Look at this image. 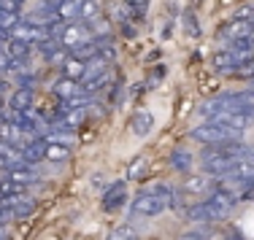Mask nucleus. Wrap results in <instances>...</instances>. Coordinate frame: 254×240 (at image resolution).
<instances>
[{
	"label": "nucleus",
	"mask_w": 254,
	"mask_h": 240,
	"mask_svg": "<svg viewBox=\"0 0 254 240\" xmlns=\"http://www.w3.org/2000/svg\"><path fill=\"white\" fill-rule=\"evenodd\" d=\"M130 127H132V133H135L138 138H146L154 130L152 111H135V113H132V119H130Z\"/></svg>",
	"instance_id": "8"
},
{
	"label": "nucleus",
	"mask_w": 254,
	"mask_h": 240,
	"mask_svg": "<svg viewBox=\"0 0 254 240\" xmlns=\"http://www.w3.org/2000/svg\"><path fill=\"white\" fill-rule=\"evenodd\" d=\"M108 81H111V73L106 70V73H98V76H84V81H81V84H84V92L92 95V92H98V89L106 87Z\"/></svg>",
	"instance_id": "21"
},
{
	"label": "nucleus",
	"mask_w": 254,
	"mask_h": 240,
	"mask_svg": "<svg viewBox=\"0 0 254 240\" xmlns=\"http://www.w3.org/2000/svg\"><path fill=\"white\" fill-rule=\"evenodd\" d=\"M78 3H81V0H60L57 8H54V16H57L60 22H65V25H68L70 19H78Z\"/></svg>",
	"instance_id": "14"
},
{
	"label": "nucleus",
	"mask_w": 254,
	"mask_h": 240,
	"mask_svg": "<svg viewBox=\"0 0 254 240\" xmlns=\"http://www.w3.org/2000/svg\"><path fill=\"white\" fill-rule=\"evenodd\" d=\"M5 54H8L14 62H22L33 54V44H25V41H8L5 44Z\"/></svg>",
	"instance_id": "16"
},
{
	"label": "nucleus",
	"mask_w": 254,
	"mask_h": 240,
	"mask_svg": "<svg viewBox=\"0 0 254 240\" xmlns=\"http://www.w3.org/2000/svg\"><path fill=\"white\" fill-rule=\"evenodd\" d=\"M0 44H3V41H0Z\"/></svg>",
	"instance_id": "43"
},
{
	"label": "nucleus",
	"mask_w": 254,
	"mask_h": 240,
	"mask_svg": "<svg viewBox=\"0 0 254 240\" xmlns=\"http://www.w3.org/2000/svg\"><path fill=\"white\" fill-rule=\"evenodd\" d=\"M143 170H146V159L143 157L130 159V165H127V181H138L143 176Z\"/></svg>",
	"instance_id": "27"
},
{
	"label": "nucleus",
	"mask_w": 254,
	"mask_h": 240,
	"mask_svg": "<svg viewBox=\"0 0 254 240\" xmlns=\"http://www.w3.org/2000/svg\"><path fill=\"white\" fill-rule=\"evenodd\" d=\"M225 181H230V184H244V187L254 184V162H238V165H235L233 170L225 176Z\"/></svg>",
	"instance_id": "6"
},
{
	"label": "nucleus",
	"mask_w": 254,
	"mask_h": 240,
	"mask_svg": "<svg viewBox=\"0 0 254 240\" xmlns=\"http://www.w3.org/2000/svg\"><path fill=\"white\" fill-rule=\"evenodd\" d=\"M187 221L190 224H211V216H208V208L203 202H195V205L187 208Z\"/></svg>",
	"instance_id": "19"
},
{
	"label": "nucleus",
	"mask_w": 254,
	"mask_h": 240,
	"mask_svg": "<svg viewBox=\"0 0 254 240\" xmlns=\"http://www.w3.org/2000/svg\"><path fill=\"white\" fill-rule=\"evenodd\" d=\"M181 27H184V35L187 38H200V22L192 11H184L181 14Z\"/></svg>",
	"instance_id": "20"
},
{
	"label": "nucleus",
	"mask_w": 254,
	"mask_h": 240,
	"mask_svg": "<svg viewBox=\"0 0 254 240\" xmlns=\"http://www.w3.org/2000/svg\"><path fill=\"white\" fill-rule=\"evenodd\" d=\"M127 202V184L125 181H114L111 187H106L103 192V211H117V208H122Z\"/></svg>",
	"instance_id": "4"
},
{
	"label": "nucleus",
	"mask_w": 254,
	"mask_h": 240,
	"mask_svg": "<svg viewBox=\"0 0 254 240\" xmlns=\"http://www.w3.org/2000/svg\"><path fill=\"white\" fill-rule=\"evenodd\" d=\"M190 138H195L197 143L203 146H219V143H230V141H241V133L235 130H227V127H219V124H200L190 133Z\"/></svg>",
	"instance_id": "2"
},
{
	"label": "nucleus",
	"mask_w": 254,
	"mask_h": 240,
	"mask_svg": "<svg viewBox=\"0 0 254 240\" xmlns=\"http://www.w3.org/2000/svg\"><path fill=\"white\" fill-rule=\"evenodd\" d=\"M165 200L162 197H154V194H149V192H138L135 194V200L130 202V211L135 213V216H157V213H162L165 211Z\"/></svg>",
	"instance_id": "3"
},
{
	"label": "nucleus",
	"mask_w": 254,
	"mask_h": 240,
	"mask_svg": "<svg viewBox=\"0 0 254 240\" xmlns=\"http://www.w3.org/2000/svg\"><path fill=\"white\" fill-rule=\"evenodd\" d=\"M149 73H152V76L146 79V87L152 89V87H157V84H160L162 79H165V65H157V68H152Z\"/></svg>",
	"instance_id": "31"
},
{
	"label": "nucleus",
	"mask_w": 254,
	"mask_h": 240,
	"mask_svg": "<svg viewBox=\"0 0 254 240\" xmlns=\"http://www.w3.org/2000/svg\"><path fill=\"white\" fill-rule=\"evenodd\" d=\"M208 240H227V230H214L208 235Z\"/></svg>",
	"instance_id": "37"
},
{
	"label": "nucleus",
	"mask_w": 254,
	"mask_h": 240,
	"mask_svg": "<svg viewBox=\"0 0 254 240\" xmlns=\"http://www.w3.org/2000/svg\"><path fill=\"white\" fill-rule=\"evenodd\" d=\"M11 73H14V59L5 51H0V79H5V76H11Z\"/></svg>",
	"instance_id": "30"
},
{
	"label": "nucleus",
	"mask_w": 254,
	"mask_h": 240,
	"mask_svg": "<svg viewBox=\"0 0 254 240\" xmlns=\"http://www.w3.org/2000/svg\"><path fill=\"white\" fill-rule=\"evenodd\" d=\"M252 16H254V5H241L235 11V19H241V22H252Z\"/></svg>",
	"instance_id": "33"
},
{
	"label": "nucleus",
	"mask_w": 254,
	"mask_h": 240,
	"mask_svg": "<svg viewBox=\"0 0 254 240\" xmlns=\"http://www.w3.org/2000/svg\"><path fill=\"white\" fill-rule=\"evenodd\" d=\"M78 92H81V89H78V81H70V79H65V76H63V79H57V81H54V87H52V95L60 100V103L70 100Z\"/></svg>",
	"instance_id": "10"
},
{
	"label": "nucleus",
	"mask_w": 254,
	"mask_h": 240,
	"mask_svg": "<svg viewBox=\"0 0 254 240\" xmlns=\"http://www.w3.org/2000/svg\"><path fill=\"white\" fill-rule=\"evenodd\" d=\"M46 138H35V141L30 143H22V157H25V165H35V162L44 159L46 154Z\"/></svg>",
	"instance_id": "7"
},
{
	"label": "nucleus",
	"mask_w": 254,
	"mask_h": 240,
	"mask_svg": "<svg viewBox=\"0 0 254 240\" xmlns=\"http://www.w3.org/2000/svg\"><path fill=\"white\" fill-rule=\"evenodd\" d=\"M0 173H8V162H5L3 157H0Z\"/></svg>",
	"instance_id": "40"
},
{
	"label": "nucleus",
	"mask_w": 254,
	"mask_h": 240,
	"mask_svg": "<svg viewBox=\"0 0 254 240\" xmlns=\"http://www.w3.org/2000/svg\"><path fill=\"white\" fill-rule=\"evenodd\" d=\"M249 41H252V44H254V25H252V35H249Z\"/></svg>",
	"instance_id": "41"
},
{
	"label": "nucleus",
	"mask_w": 254,
	"mask_h": 240,
	"mask_svg": "<svg viewBox=\"0 0 254 240\" xmlns=\"http://www.w3.org/2000/svg\"><path fill=\"white\" fill-rule=\"evenodd\" d=\"M127 5H130V8H143V5L149 3V0H125Z\"/></svg>",
	"instance_id": "38"
},
{
	"label": "nucleus",
	"mask_w": 254,
	"mask_h": 240,
	"mask_svg": "<svg viewBox=\"0 0 254 240\" xmlns=\"http://www.w3.org/2000/svg\"><path fill=\"white\" fill-rule=\"evenodd\" d=\"M14 3H19V5H22V3H25V0H14Z\"/></svg>",
	"instance_id": "42"
},
{
	"label": "nucleus",
	"mask_w": 254,
	"mask_h": 240,
	"mask_svg": "<svg viewBox=\"0 0 254 240\" xmlns=\"http://www.w3.org/2000/svg\"><path fill=\"white\" fill-rule=\"evenodd\" d=\"M92 187H95V189H103V187H106V176H103V173H95V176H92Z\"/></svg>",
	"instance_id": "35"
},
{
	"label": "nucleus",
	"mask_w": 254,
	"mask_h": 240,
	"mask_svg": "<svg viewBox=\"0 0 254 240\" xmlns=\"http://www.w3.org/2000/svg\"><path fill=\"white\" fill-rule=\"evenodd\" d=\"M63 73H65V79H70V81H84V73H87V65L81 62V59H76V57H65V62H63Z\"/></svg>",
	"instance_id": "13"
},
{
	"label": "nucleus",
	"mask_w": 254,
	"mask_h": 240,
	"mask_svg": "<svg viewBox=\"0 0 254 240\" xmlns=\"http://www.w3.org/2000/svg\"><path fill=\"white\" fill-rule=\"evenodd\" d=\"M0 157L8 162V167H19V165H25V157H22V146H16V143L0 141Z\"/></svg>",
	"instance_id": "12"
},
{
	"label": "nucleus",
	"mask_w": 254,
	"mask_h": 240,
	"mask_svg": "<svg viewBox=\"0 0 254 240\" xmlns=\"http://www.w3.org/2000/svg\"><path fill=\"white\" fill-rule=\"evenodd\" d=\"M227 240H244V235L238 230H227Z\"/></svg>",
	"instance_id": "39"
},
{
	"label": "nucleus",
	"mask_w": 254,
	"mask_h": 240,
	"mask_svg": "<svg viewBox=\"0 0 254 240\" xmlns=\"http://www.w3.org/2000/svg\"><path fill=\"white\" fill-rule=\"evenodd\" d=\"M8 181H14V184H19V187H30V184H35L38 181V173L33 170L30 165H19V167H8Z\"/></svg>",
	"instance_id": "9"
},
{
	"label": "nucleus",
	"mask_w": 254,
	"mask_h": 240,
	"mask_svg": "<svg viewBox=\"0 0 254 240\" xmlns=\"http://www.w3.org/2000/svg\"><path fill=\"white\" fill-rule=\"evenodd\" d=\"M168 159H171V167H176V170H190V167H192V154L190 151H181V148H179V151H171V157H168Z\"/></svg>",
	"instance_id": "24"
},
{
	"label": "nucleus",
	"mask_w": 254,
	"mask_h": 240,
	"mask_svg": "<svg viewBox=\"0 0 254 240\" xmlns=\"http://www.w3.org/2000/svg\"><path fill=\"white\" fill-rule=\"evenodd\" d=\"M252 25L254 22H241V19H233L230 25L225 27V35L230 41H241V38H249L252 35Z\"/></svg>",
	"instance_id": "17"
},
{
	"label": "nucleus",
	"mask_w": 254,
	"mask_h": 240,
	"mask_svg": "<svg viewBox=\"0 0 254 240\" xmlns=\"http://www.w3.org/2000/svg\"><path fill=\"white\" fill-rule=\"evenodd\" d=\"M68 54H70V57H76V59H81V62L87 65L89 59H95L100 51H98V44H95V41H84V44H78L76 49H70Z\"/></svg>",
	"instance_id": "18"
},
{
	"label": "nucleus",
	"mask_w": 254,
	"mask_h": 240,
	"mask_svg": "<svg viewBox=\"0 0 254 240\" xmlns=\"http://www.w3.org/2000/svg\"><path fill=\"white\" fill-rule=\"evenodd\" d=\"M30 105H33V92H27V89H14L8 95V108L14 113H25L30 111Z\"/></svg>",
	"instance_id": "11"
},
{
	"label": "nucleus",
	"mask_w": 254,
	"mask_h": 240,
	"mask_svg": "<svg viewBox=\"0 0 254 240\" xmlns=\"http://www.w3.org/2000/svg\"><path fill=\"white\" fill-rule=\"evenodd\" d=\"M203 205L208 208L211 221H222V219H227V216L233 213L235 205H238V194H233V192L225 189V187H216L214 194L203 200Z\"/></svg>",
	"instance_id": "1"
},
{
	"label": "nucleus",
	"mask_w": 254,
	"mask_h": 240,
	"mask_svg": "<svg viewBox=\"0 0 254 240\" xmlns=\"http://www.w3.org/2000/svg\"><path fill=\"white\" fill-rule=\"evenodd\" d=\"M0 11L3 14H19V3H14V0H0Z\"/></svg>",
	"instance_id": "34"
},
{
	"label": "nucleus",
	"mask_w": 254,
	"mask_h": 240,
	"mask_svg": "<svg viewBox=\"0 0 254 240\" xmlns=\"http://www.w3.org/2000/svg\"><path fill=\"white\" fill-rule=\"evenodd\" d=\"M108 240H135V232L127 230V227H119V230H114L111 235H108Z\"/></svg>",
	"instance_id": "32"
},
{
	"label": "nucleus",
	"mask_w": 254,
	"mask_h": 240,
	"mask_svg": "<svg viewBox=\"0 0 254 240\" xmlns=\"http://www.w3.org/2000/svg\"><path fill=\"white\" fill-rule=\"evenodd\" d=\"M241 200H246V202H254V184H249V187L244 189V194H241Z\"/></svg>",
	"instance_id": "36"
},
{
	"label": "nucleus",
	"mask_w": 254,
	"mask_h": 240,
	"mask_svg": "<svg viewBox=\"0 0 254 240\" xmlns=\"http://www.w3.org/2000/svg\"><path fill=\"white\" fill-rule=\"evenodd\" d=\"M211 65H214L216 73H235V59H233V54H230V49H225V51H214V57H211Z\"/></svg>",
	"instance_id": "15"
},
{
	"label": "nucleus",
	"mask_w": 254,
	"mask_h": 240,
	"mask_svg": "<svg viewBox=\"0 0 254 240\" xmlns=\"http://www.w3.org/2000/svg\"><path fill=\"white\" fill-rule=\"evenodd\" d=\"M98 16H100L98 0H81V3H78V19L92 22V19H98Z\"/></svg>",
	"instance_id": "22"
},
{
	"label": "nucleus",
	"mask_w": 254,
	"mask_h": 240,
	"mask_svg": "<svg viewBox=\"0 0 254 240\" xmlns=\"http://www.w3.org/2000/svg\"><path fill=\"white\" fill-rule=\"evenodd\" d=\"M44 159H49V162H65V159H70V148L68 146H60V143H46Z\"/></svg>",
	"instance_id": "23"
},
{
	"label": "nucleus",
	"mask_w": 254,
	"mask_h": 240,
	"mask_svg": "<svg viewBox=\"0 0 254 240\" xmlns=\"http://www.w3.org/2000/svg\"><path fill=\"white\" fill-rule=\"evenodd\" d=\"M214 189V181H208V178H192V181L184 184V192H192V194H203V192H211Z\"/></svg>",
	"instance_id": "25"
},
{
	"label": "nucleus",
	"mask_w": 254,
	"mask_h": 240,
	"mask_svg": "<svg viewBox=\"0 0 254 240\" xmlns=\"http://www.w3.org/2000/svg\"><path fill=\"white\" fill-rule=\"evenodd\" d=\"M233 76H238V79H249V81H254V59H249V62H244V65H238Z\"/></svg>",
	"instance_id": "29"
},
{
	"label": "nucleus",
	"mask_w": 254,
	"mask_h": 240,
	"mask_svg": "<svg viewBox=\"0 0 254 240\" xmlns=\"http://www.w3.org/2000/svg\"><path fill=\"white\" fill-rule=\"evenodd\" d=\"M25 194V187H19V184L14 181H0V200H8V197H22Z\"/></svg>",
	"instance_id": "26"
},
{
	"label": "nucleus",
	"mask_w": 254,
	"mask_h": 240,
	"mask_svg": "<svg viewBox=\"0 0 254 240\" xmlns=\"http://www.w3.org/2000/svg\"><path fill=\"white\" fill-rule=\"evenodd\" d=\"M208 235H211L208 227H195V230L184 232V235H181V240H208Z\"/></svg>",
	"instance_id": "28"
},
{
	"label": "nucleus",
	"mask_w": 254,
	"mask_h": 240,
	"mask_svg": "<svg viewBox=\"0 0 254 240\" xmlns=\"http://www.w3.org/2000/svg\"><path fill=\"white\" fill-rule=\"evenodd\" d=\"M89 35V25L87 22H84V25H65V30L63 33H60V46H63V49H76L78 44H84V38H87Z\"/></svg>",
	"instance_id": "5"
}]
</instances>
